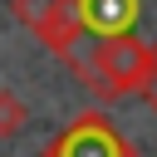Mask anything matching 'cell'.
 Wrapping results in <instances>:
<instances>
[{"label": "cell", "mask_w": 157, "mask_h": 157, "mask_svg": "<svg viewBox=\"0 0 157 157\" xmlns=\"http://www.w3.org/2000/svg\"><path fill=\"white\" fill-rule=\"evenodd\" d=\"M83 49H88V54H78L74 74H78V83H83L88 93H98V98H128V93H137V88L152 78V69H157V44H147V39H137V34L88 39Z\"/></svg>", "instance_id": "cell-1"}, {"label": "cell", "mask_w": 157, "mask_h": 157, "mask_svg": "<svg viewBox=\"0 0 157 157\" xmlns=\"http://www.w3.org/2000/svg\"><path fill=\"white\" fill-rule=\"evenodd\" d=\"M39 157H137V147L118 132V123L113 118H103V113H78V118H69L49 142H44V152Z\"/></svg>", "instance_id": "cell-3"}, {"label": "cell", "mask_w": 157, "mask_h": 157, "mask_svg": "<svg viewBox=\"0 0 157 157\" xmlns=\"http://www.w3.org/2000/svg\"><path fill=\"white\" fill-rule=\"evenodd\" d=\"M69 15L83 39L137 34L147 44H157V0H69Z\"/></svg>", "instance_id": "cell-2"}, {"label": "cell", "mask_w": 157, "mask_h": 157, "mask_svg": "<svg viewBox=\"0 0 157 157\" xmlns=\"http://www.w3.org/2000/svg\"><path fill=\"white\" fill-rule=\"evenodd\" d=\"M137 93H142V98H147V108H152V113H157V69H152V78H147V83H142V88H137Z\"/></svg>", "instance_id": "cell-5"}, {"label": "cell", "mask_w": 157, "mask_h": 157, "mask_svg": "<svg viewBox=\"0 0 157 157\" xmlns=\"http://www.w3.org/2000/svg\"><path fill=\"white\" fill-rule=\"evenodd\" d=\"M25 118H29L25 98H20V93H10V88H0V137H15V132L25 128Z\"/></svg>", "instance_id": "cell-4"}]
</instances>
